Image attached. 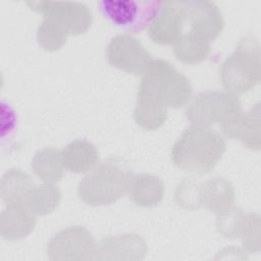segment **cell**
<instances>
[{
	"label": "cell",
	"instance_id": "277c9868",
	"mask_svg": "<svg viewBox=\"0 0 261 261\" xmlns=\"http://www.w3.org/2000/svg\"><path fill=\"white\" fill-rule=\"evenodd\" d=\"M27 5L42 12L44 17L50 19L65 32L80 33L88 29L92 15L88 6L81 2L61 1H29Z\"/></svg>",
	"mask_w": 261,
	"mask_h": 261
},
{
	"label": "cell",
	"instance_id": "ba28073f",
	"mask_svg": "<svg viewBox=\"0 0 261 261\" xmlns=\"http://www.w3.org/2000/svg\"><path fill=\"white\" fill-rule=\"evenodd\" d=\"M67 149L76 154L73 155L66 151V155L68 158L67 165L70 169L74 170L75 172H80L81 170L88 168L89 166H91L92 163H94L96 159L95 149L87 142L76 141L69 145Z\"/></svg>",
	"mask_w": 261,
	"mask_h": 261
},
{
	"label": "cell",
	"instance_id": "6da1fadb",
	"mask_svg": "<svg viewBox=\"0 0 261 261\" xmlns=\"http://www.w3.org/2000/svg\"><path fill=\"white\" fill-rule=\"evenodd\" d=\"M223 149L224 144L215 133L189 128L174 146L173 160L182 168L207 171L221 156Z\"/></svg>",
	"mask_w": 261,
	"mask_h": 261
},
{
	"label": "cell",
	"instance_id": "3957f363",
	"mask_svg": "<svg viewBox=\"0 0 261 261\" xmlns=\"http://www.w3.org/2000/svg\"><path fill=\"white\" fill-rule=\"evenodd\" d=\"M129 180V171L116 160L104 162L80 185V195L91 205L109 204L119 198Z\"/></svg>",
	"mask_w": 261,
	"mask_h": 261
},
{
	"label": "cell",
	"instance_id": "9c48e42d",
	"mask_svg": "<svg viewBox=\"0 0 261 261\" xmlns=\"http://www.w3.org/2000/svg\"><path fill=\"white\" fill-rule=\"evenodd\" d=\"M29 184V177L18 172V170H11L7 172L3 178L2 182V194L3 198L7 201L13 200L15 197L19 196L20 190L23 186Z\"/></svg>",
	"mask_w": 261,
	"mask_h": 261
},
{
	"label": "cell",
	"instance_id": "52a82bcc",
	"mask_svg": "<svg viewBox=\"0 0 261 261\" xmlns=\"http://www.w3.org/2000/svg\"><path fill=\"white\" fill-rule=\"evenodd\" d=\"M147 54L141 44L128 35L115 38L108 47L110 63L127 70L138 71L145 65Z\"/></svg>",
	"mask_w": 261,
	"mask_h": 261
},
{
	"label": "cell",
	"instance_id": "8992f818",
	"mask_svg": "<svg viewBox=\"0 0 261 261\" xmlns=\"http://www.w3.org/2000/svg\"><path fill=\"white\" fill-rule=\"evenodd\" d=\"M185 20L184 1H164L157 18L149 27L156 42L168 43L178 33Z\"/></svg>",
	"mask_w": 261,
	"mask_h": 261
},
{
	"label": "cell",
	"instance_id": "5b68a950",
	"mask_svg": "<svg viewBox=\"0 0 261 261\" xmlns=\"http://www.w3.org/2000/svg\"><path fill=\"white\" fill-rule=\"evenodd\" d=\"M186 18L192 23L195 33L206 38L216 37L223 27V19L218 6L206 0L184 1Z\"/></svg>",
	"mask_w": 261,
	"mask_h": 261
},
{
	"label": "cell",
	"instance_id": "7a4b0ae2",
	"mask_svg": "<svg viewBox=\"0 0 261 261\" xmlns=\"http://www.w3.org/2000/svg\"><path fill=\"white\" fill-rule=\"evenodd\" d=\"M103 18L115 28L138 33L149 28L161 11L162 2L151 0H101L97 2Z\"/></svg>",
	"mask_w": 261,
	"mask_h": 261
}]
</instances>
